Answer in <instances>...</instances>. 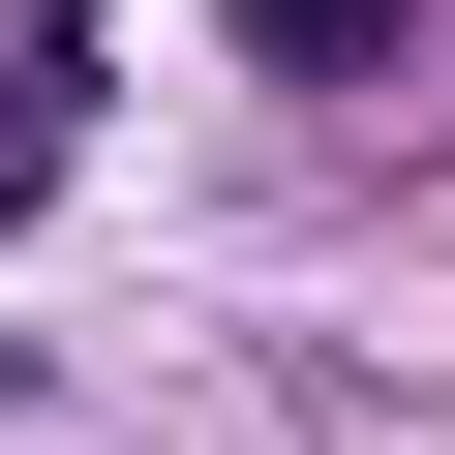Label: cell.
<instances>
[{
	"instance_id": "cell-2",
	"label": "cell",
	"mask_w": 455,
	"mask_h": 455,
	"mask_svg": "<svg viewBox=\"0 0 455 455\" xmlns=\"http://www.w3.org/2000/svg\"><path fill=\"white\" fill-rule=\"evenodd\" d=\"M243 61L274 92H364V61H425V0H243Z\"/></svg>"
},
{
	"instance_id": "cell-1",
	"label": "cell",
	"mask_w": 455,
	"mask_h": 455,
	"mask_svg": "<svg viewBox=\"0 0 455 455\" xmlns=\"http://www.w3.org/2000/svg\"><path fill=\"white\" fill-rule=\"evenodd\" d=\"M61 122H92V0H0V212L61 182Z\"/></svg>"
}]
</instances>
